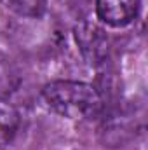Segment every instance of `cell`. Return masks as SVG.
<instances>
[{
	"instance_id": "6da1fadb",
	"label": "cell",
	"mask_w": 148,
	"mask_h": 150,
	"mask_svg": "<svg viewBox=\"0 0 148 150\" xmlns=\"http://www.w3.org/2000/svg\"><path fill=\"white\" fill-rule=\"evenodd\" d=\"M42 100L49 110L70 120H92L105 113L99 89L82 80H51L42 87Z\"/></svg>"
},
{
	"instance_id": "7a4b0ae2",
	"label": "cell",
	"mask_w": 148,
	"mask_h": 150,
	"mask_svg": "<svg viewBox=\"0 0 148 150\" xmlns=\"http://www.w3.org/2000/svg\"><path fill=\"white\" fill-rule=\"evenodd\" d=\"M141 0H94V12L99 23L110 28H125L140 14Z\"/></svg>"
},
{
	"instance_id": "3957f363",
	"label": "cell",
	"mask_w": 148,
	"mask_h": 150,
	"mask_svg": "<svg viewBox=\"0 0 148 150\" xmlns=\"http://www.w3.org/2000/svg\"><path fill=\"white\" fill-rule=\"evenodd\" d=\"M101 140L108 147H118L134 138L136 134V120L132 112L127 110H117L110 115H105L101 129H99Z\"/></svg>"
},
{
	"instance_id": "277c9868",
	"label": "cell",
	"mask_w": 148,
	"mask_h": 150,
	"mask_svg": "<svg viewBox=\"0 0 148 150\" xmlns=\"http://www.w3.org/2000/svg\"><path fill=\"white\" fill-rule=\"evenodd\" d=\"M19 124H21V117L18 108L12 103H9L7 98L0 96V149L14 140Z\"/></svg>"
},
{
	"instance_id": "5b68a950",
	"label": "cell",
	"mask_w": 148,
	"mask_h": 150,
	"mask_svg": "<svg viewBox=\"0 0 148 150\" xmlns=\"http://www.w3.org/2000/svg\"><path fill=\"white\" fill-rule=\"evenodd\" d=\"M103 32L96 26H91L87 23H82L77 28V42L84 49V52L91 54L94 61L99 59V56L105 52V38L101 35Z\"/></svg>"
},
{
	"instance_id": "8992f818",
	"label": "cell",
	"mask_w": 148,
	"mask_h": 150,
	"mask_svg": "<svg viewBox=\"0 0 148 150\" xmlns=\"http://www.w3.org/2000/svg\"><path fill=\"white\" fill-rule=\"evenodd\" d=\"M21 84V74L16 63L0 51V96L7 98L11 96Z\"/></svg>"
},
{
	"instance_id": "52a82bcc",
	"label": "cell",
	"mask_w": 148,
	"mask_h": 150,
	"mask_svg": "<svg viewBox=\"0 0 148 150\" xmlns=\"http://www.w3.org/2000/svg\"><path fill=\"white\" fill-rule=\"evenodd\" d=\"M0 4L11 12L21 18H40L47 11V0H0Z\"/></svg>"
},
{
	"instance_id": "ba28073f",
	"label": "cell",
	"mask_w": 148,
	"mask_h": 150,
	"mask_svg": "<svg viewBox=\"0 0 148 150\" xmlns=\"http://www.w3.org/2000/svg\"><path fill=\"white\" fill-rule=\"evenodd\" d=\"M59 4L70 12L73 14L75 18H84L89 11H91V5H92V0H59Z\"/></svg>"
}]
</instances>
